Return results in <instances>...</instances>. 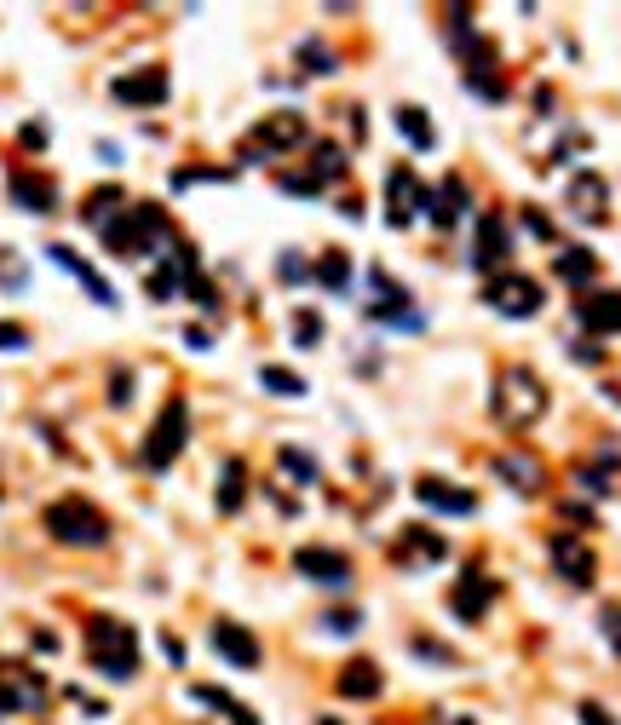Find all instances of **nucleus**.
Wrapping results in <instances>:
<instances>
[{"label": "nucleus", "instance_id": "1", "mask_svg": "<svg viewBox=\"0 0 621 725\" xmlns=\"http://www.w3.org/2000/svg\"><path fill=\"white\" fill-rule=\"evenodd\" d=\"M489 409H495V421L512 426V432H524L547 415V386L529 375V369H506L495 380V392H489Z\"/></svg>", "mask_w": 621, "mask_h": 725}, {"label": "nucleus", "instance_id": "2", "mask_svg": "<svg viewBox=\"0 0 621 725\" xmlns=\"http://www.w3.org/2000/svg\"><path fill=\"white\" fill-rule=\"evenodd\" d=\"M87 645H92V668L104 679H133L138 674V645L133 628L115 622V616H92L87 622Z\"/></svg>", "mask_w": 621, "mask_h": 725}, {"label": "nucleus", "instance_id": "3", "mask_svg": "<svg viewBox=\"0 0 621 725\" xmlns=\"http://www.w3.org/2000/svg\"><path fill=\"white\" fill-rule=\"evenodd\" d=\"M46 530L58 541H75V547H98V541H110V518L81 495H64V501L46 507Z\"/></svg>", "mask_w": 621, "mask_h": 725}, {"label": "nucleus", "instance_id": "4", "mask_svg": "<svg viewBox=\"0 0 621 725\" xmlns=\"http://www.w3.org/2000/svg\"><path fill=\"white\" fill-rule=\"evenodd\" d=\"M311 139V121L299 110H271V116L253 127V139L242 144V162H265V156H282V150H299Z\"/></svg>", "mask_w": 621, "mask_h": 725}, {"label": "nucleus", "instance_id": "5", "mask_svg": "<svg viewBox=\"0 0 621 725\" xmlns=\"http://www.w3.org/2000/svg\"><path fill=\"white\" fill-rule=\"evenodd\" d=\"M184 438H190V409H184L179 398L161 409V421H156V432H150V444H144V467L150 472H161L173 455L184 449Z\"/></svg>", "mask_w": 621, "mask_h": 725}, {"label": "nucleus", "instance_id": "6", "mask_svg": "<svg viewBox=\"0 0 621 725\" xmlns=\"http://www.w3.org/2000/svg\"><path fill=\"white\" fill-rule=\"evenodd\" d=\"M483 300L495 305L501 317H535V311L547 305V294H541V282H535V277H518V271H512V277L489 282V288H483Z\"/></svg>", "mask_w": 621, "mask_h": 725}, {"label": "nucleus", "instance_id": "7", "mask_svg": "<svg viewBox=\"0 0 621 725\" xmlns=\"http://www.w3.org/2000/svg\"><path fill=\"white\" fill-rule=\"evenodd\" d=\"M110 93L121 98V104H133V110H156L161 98H167V70H161V64H144L138 75H121Z\"/></svg>", "mask_w": 621, "mask_h": 725}, {"label": "nucleus", "instance_id": "8", "mask_svg": "<svg viewBox=\"0 0 621 725\" xmlns=\"http://www.w3.org/2000/svg\"><path fill=\"white\" fill-rule=\"evenodd\" d=\"M299 576L317 587H345L351 582V559L345 553H334V547H299Z\"/></svg>", "mask_w": 621, "mask_h": 725}, {"label": "nucleus", "instance_id": "9", "mask_svg": "<svg viewBox=\"0 0 621 725\" xmlns=\"http://www.w3.org/2000/svg\"><path fill=\"white\" fill-rule=\"evenodd\" d=\"M207 639H213V651L225 656L230 668H259V639H253V633L242 628V622H225V616H219Z\"/></svg>", "mask_w": 621, "mask_h": 725}, {"label": "nucleus", "instance_id": "10", "mask_svg": "<svg viewBox=\"0 0 621 725\" xmlns=\"http://www.w3.org/2000/svg\"><path fill=\"white\" fill-rule=\"evenodd\" d=\"M443 553H449V547H443V536H437V530H426V524L403 530V541H397V564H403V570H432Z\"/></svg>", "mask_w": 621, "mask_h": 725}, {"label": "nucleus", "instance_id": "11", "mask_svg": "<svg viewBox=\"0 0 621 725\" xmlns=\"http://www.w3.org/2000/svg\"><path fill=\"white\" fill-rule=\"evenodd\" d=\"M386 190H391V225H414L426 213V190H420V179H414L409 167H397L386 179Z\"/></svg>", "mask_w": 621, "mask_h": 725}, {"label": "nucleus", "instance_id": "12", "mask_svg": "<svg viewBox=\"0 0 621 725\" xmlns=\"http://www.w3.org/2000/svg\"><path fill=\"white\" fill-rule=\"evenodd\" d=\"M23 708H41V679L29 668H6L0 674V714H23Z\"/></svg>", "mask_w": 621, "mask_h": 725}, {"label": "nucleus", "instance_id": "13", "mask_svg": "<svg viewBox=\"0 0 621 725\" xmlns=\"http://www.w3.org/2000/svg\"><path fill=\"white\" fill-rule=\"evenodd\" d=\"M489 599H495V582H489L483 570H460V582H455V616L460 622H478Z\"/></svg>", "mask_w": 621, "mask_h": 725}, {"label": "nucleus", "instance_id": "14", "mask_svg": "<svg viewBox=\"0 0 621 725\" xmlns=\"http://www.w3.org/2000/svg\"><path fill=\"white\" fill-rule=\"evenodd\" d=\"M12 202H18L23 213H52L58 208V185L52 179H41V173H12Z\"/></svg>", "mask_w": 621, "mask_h": 725}, {"label": "nucleus", "instance_id": "15", "mask_svg": "<svg viewBox=\"0 0 621 725\" xmlns=\"http://www.w3.org/2000/svg\"><path fill=\"white\" fill-rule=\"evenodd\" d=\"M604 202H610V190H604L598 173H575V179H570V213H575V219L598 225V219H604Z\"/></svg>", "mask_w": 621, "mask_h": 725}, {"label": "nucleus", "instance_id": "16", "mask_svg": "<svg viewBox=\"0 0 621 725\" xmlns=\"http://www.w3.org/2000/svg\"><path fill=\"white\" fill-rule=\"evenodd\" d=\"M506 254H512V231H506V219L483 213V225H478V248H472V265H478V271H489V265H501Z\"/></svg>", "mask_w": 621, "mask_h": 725}, {"label": "nucleus", "instance_id": "17", "mask_svg": "<svg viewBox=\"0 0 621 725\" xmlns=\"http://www.w3.org/2000/svg\"><path fill=\"white\" fill-rule=\"evenodd\" d=\"M46 254L58 259V265H64V271H69V277H81V288H87V294H92V300H98V305H115V288H110V282H104V277H98V271H92L87 259H75V254H69V248H64V242H52Z\"/></svg>", "mask_w": 621, "mask_h": 725}, {"label": "nucleus", "instance_id": "18", "mask_svg": "<svg viewBox=\"0 0 621 725\" xmlns=\"http://www.w3.org/2000/svg\"><path fill=\"white\" fill-rule=\"evenodd\" d=\"M552 559H558V570H564V576H570L575 587H587V582H593V553H587L581 541L552 536Z\"/></svg>", "mask_w": 621, "mask_h": 725}, {"label": "nucleus", "instance_id": "19", "mask_svg": "<svg viewBox=\"0 0 621 725\" xmlns=\"http://www.w3.org/2000/svg\"><path fill=\"white\" fill-rule=\"evenodd\" d=\"M414 490H420V501H426V507H437V513H460V518L478 513V495H472V490H443L437 478H420Z\"/></svg>", "mask_w": 621, "mask_h": 725}, {"label": "nucleus", "instance_id": "20", "mask_svg": "<svg viewBox=\"0 0 621 725\" xmlns=\"http://www.w3.org/2000/svg\"><path fill=\"white\" fill-rule=\"evenodd\" d=\"M495 472H501V478L518 495H535V490H541V461H535V455H495Z\"/></svg>", "mask_w": 621, "mask_h": 725}, {"label": "nucleus", "instance_id": "21", "mask_svg": "<svg viewBox=\"0 0 621 725\" xmlns=\"http://www.w3.org/2000/svg\"><path fill=\"white\" fill-rule=\"evenodd\" d=\"M575 311H581V323L598 328V334H616L621 328V294H587Z\"/></svg>", "mask_w": 621, "mask_h": 725}, {"label": "nucleus", "instance_id": "22", "mask_svg": "<svg viewBox=\"0 0 621 725\" xmlns=\"http://www.w3.org/2000/svg\"><path fill=\"white\" fill-rule=\"evenodd\" d=\"M466 202H472V196H466V179H443V185H437V196H432V219L437 225H455L460 213H466Z\"/></svg>", "mask_w": 621, "mask_h": 725}, {"label": "nucleus", "instance_id": "23", "mask_svg": "<svg viewBox=\"0 0 621 725\" xmlns=\"http://www.w3.org/2000/svg\"><path fill=\"white\" fill-rule=\"evenodd\" d=\"M305 179H311V185H334V179H345V150L340 144H317V156H311V162H305Z\"/></svg>", "mask_w": 621, "mask_h": 725}, {"label": "nucleus", "instance_id": "24", "mask_svg": "<svg viewBox=\"0 0 621 725\" xmlns=\"http://www.w3.org/2000/svg\"><path fill=\"white\" fill-rule=\"evenodd\" d=\"M397 133H403V139H409L414 150H420V156H426V150L437 144L432 121H426V110H420V104H403V110H397Z\"/></svg>", "mask_w": 621, "mask_h": 725}, {"label": "nucleus", "instance_id": "25", "mask_svg": "<svg viewBox=\"0 0 621 725\" xmlns=\"http://www.w3.org/2000/svg\"><path fill=\"white\" fill-rule=\"evenodd\" d=\"M380 685H386L380 668H374V662H357V668L340 674V697H380Z\"/></svg>", "mask_w": 621, "mask_h": 725}, {"label": "nucleus", "instance_id": "26", "mask_svg": "<svg viewBox=\"0 0 621 725\" xmlns=\"http://www.w3.org/2000/svg\"><path fill=\"white\" fill-rule=\"evenodd\" d=\"M317 282L328 288V294H345V282H351V259H345L340 248H328V254L317 259Z\"/></svg>", "mask_w": 621, "mask_h": 725}, {"label": "nucleus", "instance_id": "27", "mask_svg": "<svg viewBox=\"0 0 621 725\" xmlns=\"http://www.w3.org/2000/svg\"><path fill=\"white\" fill-rule=\"evenodd\" d=\"M121 208H127V196H121V190H92L81 213H87V225H98V231H104V225H110Z\"/></svg>", "mask_w": 621, "mask_h": 725}, {"label": "nucleus", "instance_id": "28", "mask_svg": "<svg viewBox=\"0 0 621 725\" xmlns=\"http://www.w3.org/2000/svg\"><path fill=\"white\" fill-rule=\"evenodd\" d=\"M552 271L564 282H587L593 277V254H587V248H558V254H552Z\"/></svg>", "mask_w": 621, "mask_h": 725}, {"label": "nucleus", "instance_id": "29", "mask_svg": "<svg viewBox=\"0 0 621 725\" xmlns=\"http://www.w3.org/2000/svg\"><path fill=\"white\" fill-rule=\"evenodd\" d=\"M144 288H150V300H173V294L184 288V271L173 265V259H167L161 271H150V282H144Z\"/></svg>", "mask_w": 621, "mask_h": 725}, {"label": "nucleus", "instance_id": "30", "mask_svg": "<svg viewBox=\"0 0 621 725\" xmlns=\"http://www.w3.org/2000/svg\"><path fill=\"white\" fill-rule=\"evenodd\" d=\"M259 386L276 392V398H299V392H305V380L288 375V369H259Z\"/></svg>", "mask_w": 621, "mask_h": 725}, {"label": "nucleus", "instance_id": "31", "mask_svg": "<svg viewBox=\"0 0 621 725\" xmlns=\"http://www.w3.org/2000/svg\"><path fill=\"white\" fill-rule=\"evenodd\" d=\"M299 70H305V75H334L340 64H334V52L322 47V41H317V47L305 41V47H299Z\"/></svg>", "mask_w": 621, "mask_h": 725}, {"label": "nucleus", "instance_id": "32", "mask_svg": "<svg viewBox=\"0 0 621 725\" xmlns=\"http://www.w3.org/2000/svg\"><path fill=\"white\" fill-rule=\"evenodd\" d=\"M219 507L236 513L242 507V461H225V484H219Z\"/></svg>", "mask_w": 621, "mask_h": 725}, {"label": "nucleus", "instance_id": "33", "mask_svg": "<svg viewBox=\"0 0 621 725\" xmlns=\"http://www.w3.org/2000/svg\"><path fill=\"white\" fill-rule=\"evenodd\" d=\"M276 461L294 472V484H317V461H311V455H299V449H282Z\"/></svg>", "mask_w": 621, "mask_h": 725}, {"label": "nucleus", "instance_id": "34", "mask_svg": "<svg viewBox=\"0 0 621 725\" xmlns=\"http://www.w3.org/2000/svg\"><path fill=\"white\" fill-rule=\"evenodd\" d=\"M294 346H299V351L322 346V323H317V317H305V311L294 317Z\"/></svg>", "mask_w": 621, "mask_h": 725}, {"label": "nucleus", "instance_id": "35", "mask_svg": "<svg viewBox=\"0 0 621 725\" xmlns=\"http://www.w3.org/2000/svg\"><path fill=\"white\" fill-rule=\"evenodd\" d=\"M363 628V610H328L322 616V633H357Z\"/></svg>", "mask_w": 621, "mask_h": 725}, {"label": "nucleus", "instance_id": "36", "mask_svg": "<svg viewBox=\"0 0 621 725\" xmlns=\"http://www.w3.org/2000/svg\"><path fill=\"white\" fill-rule=\"evenodd\" d=\"M0 288H12V294L23 288V265L12 259V248H0Z\"/></svg>", "mask_w": 621, "mask_h": 725}, {"label": "nucleus", "instance_id": "37", "mask_svg": "<svg viewBox=\"0 0 621 725\" xmlns=\"http://www.w3.org/2000/svg\"><path fill=\"white\" fill-rule=\"evenodd\" d=\"M414 651H420V656H432L437 668H449V662H455V651H443V645H432V639H414Z\"/></svg>", "mask_w": 621, "mask_h": 725}, {"label": "nucleus", "instance_id": "38", "mask_svg": "<svg viewBox=\"0 0 621 725\" xmlns=\"http://www.w3.org/2000/svg\"><path fill=\"white\" fill-rule=\"evenodd\" d=\"M276 271H282V282H299V277H305V259H299V254H282V265H276Z\"/></svg>", "mask_w": 621, "mask_h": 725}, {"label": "nucleus", "instance_id": "39", "mask_svg": "<svg viewBox=\"0 0 621 725\" xmlns=\"http://www.w3.org/2000/svg\"><path fill=\"white\" fill-rule=\"evenodd\" d=\"M23 340H29V334H23V328H12V323H0V351H18Z\"/></svg>", "mask_w": 621, "mask_h": 725}, {"label": "nucleus", "instance_id": "40", "mask_svg": "<svg viewBox=\"0 0 621 725\" xmlns=\"http://www.w3.org/2000/svg\"><path fill=\"white\" fill-rule=\"evenodd\" d=\"M133 398V375H115V392H110V403H127Z\"/></svg>", "mask_w": 621, "mask_h": 725}, {"label": "nucleus", "instance_id": "41", "mask_svg": "<svg viewBox=\"0 0 621 725\" xmlns=\"http://www.w3.org/2000/svg\"><path fill=\"white\" fill-rule=\"evenodd\" d=\"M581 725H616L610 714H598V708H581Z\"/></svg>", "mask_w": 621, "mask_h": 725}]
</instances>
